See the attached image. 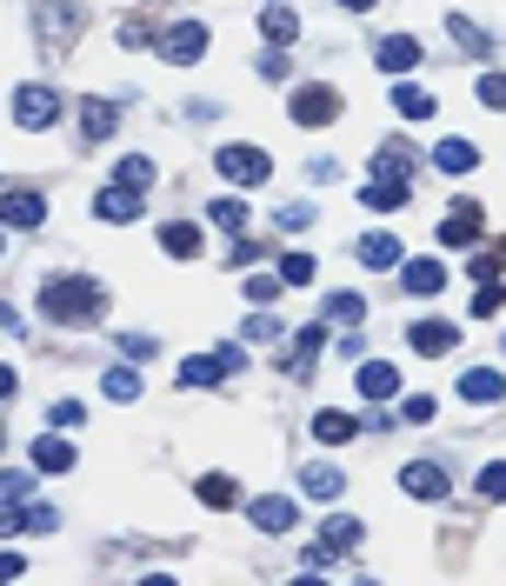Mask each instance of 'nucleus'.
I'll list each match as a JSON object with an SVG mask.
<instances>
[{
  "instance_id": "e433bc0d",
  "label": "nucleus",
  "mask_w": 506,
  "mask_h": 586,
  "mask_svg": "<svg viewBox=\"0 0 506 586\" xmlns=\"http://www.w3.org/2000/svg\"><path fill=\"white\" fill-rule=\"evenodd\" d=\"M326 320L354 326V320H367V300H360V294H326Z\"/></svg>"
},
{
  "instance_id": "9b49d317",
  "label": "nucleus",
  "mask_w": 506,
  "mask_h": 586,
  "mask_svg": "<svg viewBox=\"0 0 506 586\" xmlns=\"http://www.w3.org/2000/svg\"><path fill=\"white\" fill-rule=\"evenodd\" d=\"M246 520L261 533H294V499L287 493H261V499H246Z\"/></svg>"
},
{
  "instance_id": "09e8293b",
  "label": "nucleus",
  "mask_w": 506,
  "mask_h": 586,
  "mask_svg": "<svg viewBox=\"0 0 506 586\" xmlns=\"http://www.w3.org/2000/svg\"><path fill=\"white\" fill-rule=\"evenodd\" d=\"M274 220H280V227H287V233H300V227H307V220H313V214H307V207H280V214H274Z\"/></svg>"
},
{
  "instance_id": "7ed1b4c3",
  "label": "nucleus",
  "mask_w": 506,
  "mask_h": 586,
  "mask_svg": "<svg viewBox=\"0 0 506 586\" xmlns=\"http://www.w3.org/2000/svg\"><path fill=\"white\" fill-rule=\"evenodd\" d=\"M54 120H60V94L47 88V80H21V88H14V127L21 134H41Z\"/></svg>"
},
{
  "instance_id": "dca6fc26",
  "label": "nucleus",
  "mask_w": 506,
  "mask_h": 586,
  "mask_svg": "<svg viewBox=\"0 0 506 586\" xmlns=\"http://www.w3.org/2000/svg\"><path fill=\"white\" fill-rule=\"evenodd\" d=\"M354 434H367L354 413H333V406H320V413H313V440H320V447H347Z\"/></svg>"
},
{
  "instance_id": "8fccbe9b",
  "label": "nucleus",
  "mask_w": 506,
  "mask_h": 586,
  "mask_svg": "<svg viewBox=\"0 0 506 586\" xmlns=\"http://www.w3.org/2000/svg\"><path fill=\"white\" fill-rule=\"evenodd\" d=\"M467 274H473V280H499V261H493V254H473V267H467Z\"/></svg>"
},
{
  "instance_id": "79ce46f5",
  "label": "nucleus",
  "mask_w": 506,
  "mask_h": 586,
  "mask_svg": "<svg viewBox=\"0 0 506 586\" xmlns=\"http://www.w3.org/2000/svg\"><path fill=\"white\" fill-rule=\"evenodd\" d=\"M434 413H440V406H434V393H413V400H400V421H413V427H427Z\"/></svg>"
},
{
  "instance_id": "72a5a7b5",
  "label": "nucleus",
  "mask_w": 506,
  "mask_h": 586,
  "mask_svg": "<svg viewBox=\"0 0 506 586\" xmlns=\"http://www.w3.org/2000/svg\"><path fill=\"white\" fill-rule=\"evenodd\" d=\"M207 220H214L220 233H246V220H253V214H246V200H233V194H227V200H214V214H207Z\"/></svg>"
},
{
  "instance_id": "2f4dec72",
  "label": "nucleus",
  "mask_w": 506,
  "mask_h": 586,
  "mask_svg": "<svg viewBox=\"0 0 506 586\" xmlns=\"http://www.w3.org/2000/svg\"><path fill=\"white\" fill-rule=\"evenodd\" d=\"M280 333H287V326L274 320V307H267V313H246V320H240V341H253V347H274Z\"/></svg>"
},
{
  "instance_id": "f8f14e48",
  "label": "nucleus",
  "mask_w": 506,
  "mask_h": 586,
  "mask_svg": "<svg viewBox=\"0 0 506 586\" xmlns=\"http://www.w3.org/2000/svg\"><path fill=\"white\" fill-rule=\"evenodd\" d=\"M460 400H467V406L506 400V374H499V367H467V374H460Z\"/></svg>"
},
{
  "instance_id": "58836bf2",
  "label": "nucleus",
  "mask_w": 506,
  "mask_h": 586,
  "mask_svg": "<svg viewBox=\"0 0 506 586\" xmlns=\"http://www.w3.org/2000/svg\"><path fill=\"white\" fill-rule=\"evenodd\" d=\"M101 387H107L114 400H140V374H134V367H107V380H101Z\"/></svg>"
},
{
  "instance_id": "393cba45",
  "label": "nucleus",
  "mask_w": 506,
  "mask_h": 586,
  "mask_svg": "<svg viewBox=\"0 0 506 586\" xmlns=\"http://www.w3.org/2000/svg\"><path fill=\"white\" fill-rule=\"evenodd\" d=\"M233 367L220 360V354H194V360H181V387H220Z\"/></svg>"
},
{
  "instance_id": "c9c22d12",
  "label": "nucleus",
  "mask_w": 506,
  "mask_h": 586,
  "mask_svg": "<svg viewBox=\"0 0 506 586\" xmlns=\"http://www.w3.org/2000/svg\"><path fill=\"white\" fill-rule=\"evenodd\" d=\"M0 499H8V507H27V499H34V473L8 467V473H0Z\"/></svg>"
},
{
  "instance_id": "aec40b11",
  "label": "nucleus",
  "mask_w": 506,
  "mask_h": 586,
  "mask_svg": "<svg viewBox=\"0 0 506 586\" xmlns=\"http://www.w3.org/2000/svg\"><path fill=\"white\" fill-rule=\"evenodd\" d=\"M261 41L267 47H294L300 41V14L294 8H261Z\"/></svg>"
},
{
  "instance_id": "37998d69",
  "label": "nucleus",
  "mask_w": 506,
  "mask_h": 586,
  "mask_svg": "<svg viewBox=\"0 0 506 586\" xmlns=\"http://www.w3.org/2000/svg\"><path fill=\"white\" fill-rule=\"evenodd\" d=\"M253 67H261V80H287L294 73V60H287V47H267L261 60H253Z\"/></svg>"
},
{
  "instance_id": "4be33fe9",
  "label": "nucleus",
  "mask_w": 506,
  "mask_h": 586,
  "mask_svg": "<svg viewBox=\"0 0 506 586\" xmlns=\"http://www.w3.org/2000/svg\"><path fill=\"white\" fill-rule=\"evenodd\" d=\"M400 287L406 294H440L447 287V267L440 261H400Z\"/></svg>"
},
{
  "instance_id": "39448f33",
  "label": "nucleus",
  "mask_w": 506,
  "mask_h": 586,
  "mask_svg": "<svg viewBox=\"0 0 506 586\" xmlns=\"http://www.w3.org/2000/svg\"><path fill=\"white\" fill-rule=\"evenodd\" d=\"M287 120H294V127H326V120H341V88H294Z\"/></svg>"
},
{
  "instance_id": "f3484780",
  "label": "nucleus",
  "mask_w": 506,
  "mask_h": 586,
  "mask_svg": "<svg viewBox=\"0 0 506 586\" xmlns=\"http://www.w3.org/2000/svg\"><path fill=\"white\" fill-rule=\"evenodd\" d=\"M80 134H88V140H114V134H120V107L101 101V94L80 101Z\"/></svg>"
},
{
  "instance_id": "412c9836",
  "label": "nucleus",
  "mask_w": 506,
  "mask_h": 586,
  "mask_svg": "<svg viewBox=\"0 0 506 586\" xmlns=\"http://www.w3.org/2000/svg\"><path fill=\"white\" fill-rule=\"evenodd\" d=\"M434 166L460 181V174H473V166H480V147H473V140H440V147H434Z\"/></svg>"
},
{
  "instance_id": "f257e3e1",
  "label": "nucleus",
  "mask_w": 506,
  "mask_h": 586,
  "mask_svg": "<svg viewBox=\"0 0 506 586\" xmlns=\"http://www.w3.org/2000/svg\"><path fill=\"white\" fill-rule=\"evenodd\" d=\"M41 313L54 326H94L107 313V287L94 274H54V280H41Z\"/></svg>"
},
{
  "instance_id": "7c9ffc66",
  "label": "nucleus",
  "mask_w": 506,
  "mask_h": 586,
  "mask_svg": "<svg viewBox=\"0 0 506 586\" xmlns=\"http://www.w3.org/2000/svg\"><path fill=\"white\" fill-rule=\"evenodd\" d=\"M34 467H41V473H67V467H73V447L54 440V434H41V440H34Z\"/></svg>"
},
{
  "instance_id": "cd10ccee",
  "label": "nucleus",
  "mask_w": 506,
  "mask_h": 586,
  "mask_svg": "<svg viewBox=\"0 0 506 586\" xmlns=\"http://www.w3.org/2000/svg\"><path fill=\"white\" fill-rule=\"evenodd\" d=\"M354 254H360L367 267H400V240H393V233H360Z\"/></svg>"
},
{
  "instance_id": "2eb2a0df",
  "label": "nucleus",
  "mask_w": 506,
  "mask_h": 586,
  "mask_svg": "<svg viewBox=\"0 0 506 586\" xmlns=\"http://www.w3.org/2000/svg\"><path fill=\"white\" fill-rule=\"evenodd\" d=\"M354 387H360V400H393V393H400V367H387V360H360Z\"/></svg>"
},
{
  "instance_id": "423d86ee",
  "label": "nucleus",
  "mask_w": 506,
  "mask_h": 586,
  "mask_svg": "<svg viewBox=\"0 0 506 586\" xmlns=\"http://www.w3.org/2000/svg\"><path fill=\"white\" fill-rule=\"evenodd\" d=\"M406 347H413L419 360H440V354L460 347V326H453V320H413V326H406Z\"/></svg>"
},
{
  "instance_id": "49530a36",
  "label": "nucleus",
  "mask_w": 506,
  "mask_h": 586,
  "mask_svg": "<svg viewBox=\"0 0 506 586\" xmlns=\"http://www.w3.org/2000/svg\"><path fill=\"white\" fill-rule=\"evenodd\" d=\"M80 413H88L80 400H60V406H54V427H80Z\"/></svg>"
},
{
  "instance_id": "9d476101",
  "label": "nucleus",
  "mask_w": 506,
  "mask_h": 586,
  "mask_svg": "<svg viewBox=\"0 0 506 586\" xmlns=\"http://www.w3.org/2000/svg\"><path fill=\"white\" fill-rule=\"evenodd\" d=\"M94 220H107V227H127V220H140V187H101L94 194Z\"/></svg>"
},
{
  "instance_id": "4468645a",
  "label": "nucleus",
  "mask_w": 506,
  "mask_h": 586,
  "mask_svg": "<svg viewBox=\"0 0 506 586\" xmlns=\"http://www.w3.org/2000/svg\"><path fill=\"white\" fill-rule=\"evenodd\" d=\"M373 60H380L387 73H413V67L427 60V54H419V41H413V34H387V41L373 47Z\"/></svg>"
},
{
  "instance_id": "c03bdc74",
  "label": "nucleus",
  "mask_w": 506,
  "mask_h": 586,
  "mask_svg": "<svg viewBox=\"0 0 506 586\" xmlns=\"http://www.w3.org/2000/svg\"><path fill=\"white\" fill-rule=\"evenodd\" d=\"M274 294H280V274H253V280H246V300H253V307H274Z\"/></svg>"
},
{
  "instance_id": "a18cd8bd",
  "label": "nucleus",
  "mask_w": 506,
  "mask_h": 586,
  "mask_svg": "<svg viewBox=\"0 0 506 586\" xmlns=\"http://www.w3.org/2000/svg\"><path fill=\"white\" fill-rule=\"evenodd\" d=\"M280 280H287V287H307V280H313V261H307V254H287V261H280Z\"/></svg>"
},
{
  "instance_id": "a211bd4d",
  "label": "nucleus",
  "mask_w": 506,
  "mask_h": 586,
  "mask_svg": "<svg viewBox=\"0 0 506 586\" xmlns=\"http://www.w3.org/2000/svg\"><path fill=\"white\" fill-rule=\"evenodd\" d=\"M300 493H307V499H341V493H347V473L333 467V460H313V467L300 473Z\"/></svg>"
},
{
  "instance_id": "603ef678",
  "label": "nucleus",
  "mask_w": 506,
  "mask_h": 586,
  "mask_svg": "<svg viewBox=\"0 0 506 586\" xmlns=\"http://www.w3.org/2000/svg\"><path fill=\"white\" fill-rule=\"evenodd\" d=\"M499 254H506V240H499Z\"/></svg>"
},
{
  "instance_id": "1a4fd4ad",
  "label": "nucleus",
  "mask_w": 506,
  "mask_h": 586,
  "mask_svg": "<svg viewBox=\"0 0 506 586\" xmlns=\"http://www.w3.org/2000/svg\"><path fill=\"white\" fill-rule=\"evenodd\" d=\"M400 486H406V499H447V493H453V486H447V467H434V460L400 467Z\"/></svg>"
},
{
  "instance_id": "bb28decb",
  "label": "nucleus",
  "mask_w": 506,
  "mask_h": 586,
  "mask_svg": "<svg viewBox=\"0 0 506 586\" xmlns=\"http://www.w3.org/2000/svg\"><path fill=\"white\" fill-rule=\"evenodd\" d=\"M326 347V333H320V320L313 326H300V347L287 354V380H307V367H313V354Z\"/></svg>"
},
{
  "instance_id": "de8ad7c7",
  "label": "nucleus",
  "mask_w": 506,
  "mask_h": 586,
  "mask_svg": "<svg viewBox=\"0 0 506 586\" xmlns=\"http://www.w3.org/2000/svg\"><path fill=\"white\" fill-rule=\"evenodd\" d=\"M307 174L326 187V181H341V160H307Z\"/></svg>"
},
{
  "instance_id": "c85d7f7f",
  "label": "nucleus",
  "mask_w": 506,
  "mask_h": 586,
  "mask_svg": "<svg viewBox=\"0 0 506 586\" xmlns=\"http://www.w3.org/2000/svg\"><path fill=\"white\" fill-rule=\"evenodd\" d=\"M114 181L147 194V187H153V160H147V153H120V160H114Z\"/></svg>"
},
{
  "instance_id": "6ab92c4d",
  "label": "nucleus",
  "mask_w": 506,
  "mask_h": 586,
  "mask_svg": "<svg viewBox=\"0 0 506 586\" xmlns=\"http://www.w3.org/2000/svg\"><path fill=\"white\" fill-rule=\"evenodd\" d=\"M360 200H367L373 214H393V207H406V174H373V181L360 187Z\"/></svg>"
},
{
  "instance_id": "c756f323",
  "label": "nucleus",
  "mask_w": 506,
  "mask_h": 586,
  "mask_svg": "<svg viewBox=\"0 0 506 586\" xmlns=\"http://www.w3.org/2000/svg\"><path fill=\"white\" fill-rule=\"evenodd\" d=\"M447 34H453V41H460V54H473V60H486V54H493V41H486L467 14H447Z\"/></svg>"
},
{
  "instance_id": "ddd939ff",
  "label": "nucleus",
  "mask_w": 506,
  "mask_h": 586,
  "mask_svg": "<svg viewBox=\"0 0 506 586\" xmlns=\"http://www.w3.org/2000/svg\"><path fill=\"white\" fill-rule=\"evenodd\" d=\"M480 227H486V214H480L473 200H460V207L440 220V240H447V246H480Z\"/></svg>"
},
{
  "instance_id": "20e7f679",
  "label": "nucleus",
  "mask_w": 506,
  "mask_h": 586,
  "mask_svg": "<svg viewBox=\"0 0 506 586\" xmlns=\"http://www.w3.org/2000/svg\"><path fill=\"white\" fill-rule=\"evenodd\" d=\"M214 166H220V181H233V187H261V181L274 174V160H267L261 147H240V140H233V147H220V153H214Z\"/></svg>"
},
{
  "instance_id": "3c124183",
  "label": "nucleus",
  "mask_w": 506,
  "mask_h": 586,
  "mask_svg": "<svg viewBox=\"0 0 506 586\" xmlns=\"http://www.w3.org/2000/svg\"><path fill=\"white\" fill-rule=\"evenodd\" d=\"M341 8H347V14H373V8H380V0H341Z\"/></svg>"
},
{
  "instance_id": "4c0bfd02",
  "label": "nucleus",
  "mask_w": 506,
  "mask_h": 586,
  "mask_svg": "<svg viewBox=\"0 0 506 586\" xmlns=\"http://www.w3.org/2000/svg\"><path fill=\"white\" fill-rule=\"evenodd\" d=\"M114 341H120L127 360H153L160 354V333H114Z\"/></svg>"
},
{
  "instance_id": "a19ab883",
  "label": "nucleus",
  "mask_w": 506,
  "mask_h": 586,
  "mask_svg": "<svg viewBox=\"0 0 506 586\" xmlns=\"http://www.w3.org/2000/svg\"><path fill=\"white\" fill-rule=\"evenodd\" d=\"M480 499H493V507H499V499H506V460L480 467Z\"/></svg>"
},
{
  "instance_id": "0eeeda50",
  "label": "nucleus",
  "mask_w": 506,
  "mask_h": 586,
  "mask_svg": "<svg viewBox=\"0 0 506 586\" xmlns=\"http://www.w3.org/2000/svg\"><path fill=\"white\" fill-rule=\"evenodd\" d=\"M200 54H207V27H200V21H174V27L160 34V60H174V67H194Z\"/></svg>"
},
{
  "instance_id": "f704fd0d",
  "label": "nucleus",
  "mask_w": 506,
  "mask_h": 586,
  "mask_svg": "<svg viewBox=\"0 0 506 586\" xmlns=\"http://www.w3.org/2000/svg\"><path fill=\"white\" fill-rule=\"evenodd\" d=\"M200 499H207V507H233V499H240L233 473H200Z\"/></svg>"
},
{
  "instance_id": "5701e85b",
  "label": "nucleus",
  "mask_w": 506,
  "mask_h": 586,
  "mask_svg": "<svg viewBox=\"0 0 506 586\" xmlns=\"http://www.w3.org/2000/svg\"><path fill=\"white\" fill-rule=\"evenodd\" d=\"M54 527H60L54 507H34V499H27V507H8V540L14 533H54Z\"/></svg>"
},
{
  "instance_id": "a878e982",
  "label": "nucleus",
  "mask_w": 506,
  "mask_h": 586,
  "mask_svg": "<svg viewBox=\"0 0 506 586\" xmlns=\"http://www.w3.org/2000/svg\"><path fill=\"white\" fill-rule=\"evenodd\" d=\"M160 246H166L174 261H194V254H200V227H194V220H166V227H160Z\"/></svg>"
},
{
  "instance_id": "f03ea898",
  "label": "nucleus",
  "mask_w": 506,
  "mask_h": 586,
  "mask_svg": "<svg viewBox=\"0 0 506 586\" xmlns=\"http://www.w3.org/2000/svg\"><path fill=\"white\" fill-rule=\"evenodd\" d=\"M80 0H34V34H41V47H47V60H60L67 47H73V34H80Z\"/></svg>"
},
{
  "instance_id": "ea45409f",
  "label": "nucleus",
  "mask_w": 506,
  "mask_h": 586,
  "mask_svg": "<svg viewBox=\"0 0 506 586\" xmlns=\"http://www.w3.org/2000/svg\"><path fill=\"white\" fill-rule=\"evenodd\" d=\"M473 94H480V107H499V114H506V73H480Z\"/></svg>"
},
{
  "instance_id": "473e14b6",
  "label": "nucleus",
  "mask_w": 506,
  "mask_h": 586,
  "mask_svg": "<svg viewBox=\"0 0 506 586\" xmlns=\"http://www.w3.org/2000/svg\"><path fill=\"white\" fill-rule=\"evenodd\" d=\"M320 540H326L333 553H354L367 533H360V520H347V514H341V520H326V527H320Z\"/></svg>"
},
{
  "instance_id": "6e6552de",
  "label": "nucleus",
  "mask_w": 506,
  "mask_h": 586,
  "mask_svg": "<svg viewBox=\"0 0 506 586\" xmlns=\"http://www.w3.org/2000/svg\"><path fill=\"white\" fill-rule=\"evenodd\" d=\"M0 220H8L14 233H34V227L47 220V200H41L34 187H8V194H0Z\"/></svg>"
},
{
  "instance_id": "b1692460",
  "label": "nucleus",
  "mask_w": 506,
  "mask_h": 586,
  "mask_svg": "<svg viewBox=\"0 0 506 586\" xmlns=\"http://www.w3.org/2000/svg\"><path fill=\"white\" fill-rule=\"evenodd\" d=\"M393 114H400V120H434L440 101H434L427 88H406V80H400V88H393Z\"/></svg>"
}]
</instances>
